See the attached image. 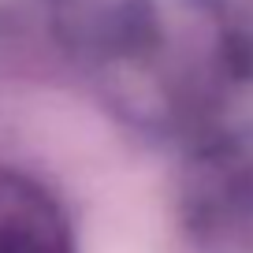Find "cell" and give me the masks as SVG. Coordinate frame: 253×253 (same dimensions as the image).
Listing matches in <instances>:
<instances>
[{
  "label": "cell",
  "instance_id": "obj_1",
  "mask_svg": "<svg viewBox=\"0 0 253 253\" xmlns=\"http://www.w3.org/2000/svg\"><path fill=\"white\" fill-rule=\"evenodd\" d=\"M0 253H67V220L48 186L0 164Z\"/></svg>",
  "mask_w": 253,
  "mask_h": 253
}]
</instances>
